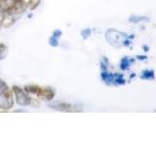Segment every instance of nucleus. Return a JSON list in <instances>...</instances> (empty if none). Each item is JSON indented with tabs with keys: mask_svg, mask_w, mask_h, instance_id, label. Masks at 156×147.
<instances>
[{
	"mask_svg": "<svg viewBox=\"0 0 156 147\" xmlns=\"http://www.w3.org/2000/svg\"><path fill=\"white\" fill-rule=\"evenodd\" d=\"M41 0H28L27 1V8L29 10H31V11H33L34 9H36L39 4H40Z\"/></svg>",
	"mask_w": 156,
	"mask_h": 147,
	"instance_id": "8",
	"label": "nucleus"
},
{
	"mask_svg": "<svg viewBox=\"0 0 156 147\" xmlns=\"http://www.w3.org/2000/svg\"><path fill=\"white\" fill-rule=\"evenodd\" d=\"M49 107L52 108L54 110L61 111V112H72V111H80L79 109H77L76 106H72L69 103H63V102H56L50 104Z\"/></svg>",
	"mask_w": 156,
	"mask_h": 147,
	"instance_id": "4",
	"label": "nucleus"
},
{
	"mask_svg": "<svg viewBox=\"0 0 156 147\" xmlns=\"http://www.w3.org/2000/svg\"><path fill=\"white\" fill-rule=\"evenodd\" d=\"M8 53V47L4 43H0V61L6 58Z\"/></svg>",
	"mask_w": 156,
	"mask_h": 147,
	"instance_id": "7",
	"label": "nucleus"
},
{
	"mask_svg": "<svg viewBox=\"0 0 156 147\" xmlns=\"http://www.w3.org/2000/svg\"><path fill=\"white\" fill-rule=\"evenodd\" d=\"M8 89V85H7V83L3 81L2 80H0V94L1 93H3L5 90H7Z\"/></svg>",
	"mask_w": 156,
	"mask_h": 147,
	"instance_id": "9",
	"label": "nucleus"
},
{
	"mask_svg": "<svg viewBox=\"0 0 156 147\" xmlns=\"http://www.w3.org/2000/svg\"><path fill=\"white\" fill-rule=\"evenodd\" d=\"M0 28H1V24H0Z\"/></svg>",
	"mask_w": 156,
	"mask_h": 147,
	"instance_id": "10",
	"label": "nucleus"
},
{
	"mask_svg": "<svg viewBox=\"0 0 156 147\" xmlns=\"http://www.w3.org/2000/svg\"><path fill=\"white\" fill-rule=\"evenodd\" d=\"M62 36V32L60 29H56V31H54V32L52 33V36L50 38V40H49V43H50V45L52 46H58V39Z\"/></svg>",
	"mask_w": 156,
	"mask_h": 147,
	"instance_id": "6",
	"label": "nucleus"
},
{
	"mask_svg": "<svg viewBox=\"0 0 156 147\" xmlns=\"http://www.w3.org/2000/svg\"><path fill=\"white\" fill-rule=\"evenodd\" d=\"M16 20H17L16 16L13 14H3L0 24H1V27H4V28H10L15 24Z\"/></svg>",
	"mask_w": 156,
	"mask_h": 147,
	"instance_id": "5",
	"label": "nucleus"
},
{
	"mask_svg": "<svg viewBox=\"0 0 156 147\" xmlns=\"http://www.w3.org/2000/svg\"><path fill=\"white\" fill-rule=\"evenodd\" d=\"M24 91L27 92L29 95H35L37 98L44 101H50L55 96V91L50 87H41L39 85H26Z\"/></svg>",
	"mask_w": 156,
	"mask_h": 147,
	"instance_id": "1",
	"label": "nucleus"
},
{
	"mask_svg": "<svg viewBox=\"0 0 156 147\" xmlns=\"http://www.w3.org/2000/svg\"><path fill=\"white\" fill-rule=\"evenodd\" d=\"M12 91H13L15 99H16V102L20 106H23V107L30 106L34 102L32 98L29 96L28 93L24 91V89H22L21 87L14 85L12 87Z\"/></svg>",
	"mask_w": 156,
	"mask_h": 147,
	"instance_id": "2",
	"label": "nucleus"
},
{
	"mask_svg": "<svg viewBox=\"0 0 156 147\" xmlns=\"http://www.w3.org/2000/svg\"><path fill=\"white\" fill-rule=\"evenodd\" d=\"M14 106V94L9 88L0 94V109L7 111Z\"/></svg>",
	"mask_w": 156,
	"mask_h": 147,
	"instance_id": "3",
	"label": "nucleus"
}]
</instances>
